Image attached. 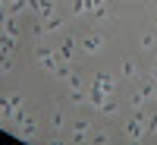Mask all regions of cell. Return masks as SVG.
Segmentation results:
<instances>
[{"label": "cell", "instance_id": "cell-1", "mask_svg": "<svg viewBox=\"0 0 157 145\" xmlns=\"http://www.w3.org/2000/svg\"><path fill=\"white\" fill-rule=\"evenodd\" d=\"M145 123H148V117H145V111H135V117L126 123V133L132 136V139H141L145 136Z\"/></svg>", "mask_w": 157, "mask_h": 145}, {"label": "cell", "instance_id": "cell-2", "mask_svg": "<svg viewBox=\"0 0 157 145\" xmlns=\"http://www.w3.org/2000/svg\"><path fill=\"white\" fill-rule=\"evenodd\" d=\"M38 60H41L44 70H54L57 63H60V54H57L54 47H38Z\"/></svg>", "mask_w": 157, "mask_h": 145}, {"label": "cell", "instance_id": "cell-3", "mask_svg": "<svg viewBox=\"0 0 157 145\" xmlns=\"http://www.w3.org/2000/svg\"><path fill=\"white\" fill-rule=\"evenodd\" d=\"M94 85L104 91V95H113V88H116L113 76H107V73H98V76H94Z\"/></svg>", "mask_w": 157, "mask_h": 145}, {"label": "cell", "instance_id": "cell-4", "mask_svg": "<svg viewBox=\"0 0 157 145\" xmlns=\"http://www.w3.org/2000/svg\"><path fill=\"white\" fill-rule=\"evenodd\" d=\"M38 136V123L32 120V117H25V120L19 123V139H35Z\"/></svg>", "mask_w": 157, "mask_h": 145}, {"label": "cell", "instance_id": "cell-5", "mask_svg": "<svg viewBox=\"0 0 157 145\" xmlns=\"http://www.w3.org/2000/svg\"><path fill=\"white\" fill-rule=\"evenodd\" d=\"M57 54H60V60H72V54H75V38H66V41L57 47Z\"/></svg>", "mask_w": 157, "mask_h": 145}, {"label": "cell", "instance_id": "cell-6", "mask_svg": "<svg viewBox=\"0 0 157 145\" xmlns=\"http://www.w3.org/2000/svg\"><path fill=\"white\" fill-rule=\"evenodd\" d=\"M101 44H104V38H101V35H88L85 41H82V47L88 50V54H98V50H101Z\"/></svg>", "mask_w": 157, "mask_h": 145}, {"label": "cell", "instance_id": "cell-7", "mask_svg": "<svg viewBox=\"0 0 157 145\" xmlns=\"http://www.w3.org/2000/svg\"><path fill=\"white\" fill-rule=\"evenodd\" d=\"M88 101H91V104H94V107H101V104H104V101H107V98H104V91H101L98 85H91V91H88Z\"/></svg>", "mask_w": 157, "mask_h": 145}, {"label": "cell", "instance_id": "cell-8", "mask_svg": "<svg viewBox=\"0 0 157 145\" xmlns=\"http://www.w3.org/2000/svg\"><path fill=\"white\" fill-rule=\"evenodd\" d=\"M54 73H57V79H69V76H72V70H69V60H60L57 66H54Z\"/></svg>", "mask_w": 157, "mask_h": 145}, {"label": "cell", "instance_id": "cell-9", "mask_svg": "<svg viewBox=\"0 0 157 145\" xmlns=\"http://www.w3.org/2000/svg\"><path fill=\"white\" fill-rule=\"evenodd\" d=\"M60 25H63V22H60V16H47V19H44V25H41V32H57Z\"/></svg>", "mask_w": 157, "mask_h": 145}, {"label": "cell", "instance_id": "cell-10", "mask_svg": "<svg viewBox=\"0 0 157 145\" xmlns=\"http://www.w3.org/2000/svg\"><path fill=\"white\" fill-rule=\"evenodd\" d=\"M38 13L47 19V16H54V0H38Z\"/></svg>", "mask_w": 157, "mask_h": 145}, {"label": "cell", "instance_id": "cell-11", "mask_svg": "<svg viewBox=\"0 0 157 145\" xmlns=\"http://www.w3.org/2000/svg\"><path fill=\"white\" fill-rule=\"evenodd\" d=\"M88 10H91L88 0H72V13H75V16H82V13H88Z\"/></svg>", "mask_w": 157, "mask_h": 145}, {"label": "cell", "instance_id": "cell-12", "mask_svg": "<svg viewBox=\"0 0 157 145\" xmlns=\"http://www.w3.org/2000/svg\"><path fill=\"white\" fill-rule=\"evenodd\" d=\"M69 98H72L75 104H78V101H88V91H85V88H69Z\"/></svg>", "mask_w": 157, "mask_h": 145}, {"label": "cell", "instance_id": "cell-13", "mask_svg": "<svg viewBox=\"0 0 157 145\" xmlns=\"http://www.w3.org/2000/svg\"><path fill=\"white\" fill-rule=\"evenodd\" d=\"M50 126H54V129H60V126H63V114H60V111L50 114Z\"/></svg>", "mask_w": 157, "mask_h": 145}, {"label": "cell", "instance_id": "cell-14", "mask_svg": "<svg viewBox=\"0 0 157 145\" xmlns=\"http://www.w3.org/2000/svg\"><path fill=\"white\" fill-rule=\"evenodd\" d=\"M129 104H132V107H141V104H145V98H141V91H135V95H129Z\"/></svg>", "mask_w": 157, "mask_h": 145}, {"label": "cell", "instance_id": "cell-15", "mask_svg": "<svg viewBox=\"0 0 157 145\" xmlns=\"http://www.w3.org/2000/svg\"><path fill=\"white\" fill-rule=\"evenodd\" d=\"M123 76H135V63H132V60L123 63Z\"/></svg>", "mask_w": 157, "mask_h": 145}, {"label": "cell", "instance_id": "cell-16", "mask_svg": "<svg viewBox=\"0 0 157 145\" xmlns=\"http://www.w3.org/2000/svg\"><path fill=\"white\" fill-rule=\"evenodd\" d=\"M101 114H116V104H113V101H104V104H101Z\"/></svg>", "mask_w": 157, "mask_h": 145}, {"label": "cell", "instance_id": "cell-17", "mask_svg": "<svg viewBox=\"0 0 157 145\" xmlns=\"http://www.w3.org/2000/svg\"><path fill=\"white\" fill-rule=\"evenodd\" d=\"M154 44V35H141V47H151Z\"/></svg>", "mask_w": 157, "mask_h": 145}, {"label": "cell", "instance_id": "cell-18", "mask_svg": "<svg viewBox=\"0 0 157 145\" xmlns=\"http://www.w3.org/2000/svg\"><path fill=\"white\" fill-rule=\"evenodd\" d=\"M154 101H157V88H154Z\"/></svg>", "mask_w": 157, "mask_h": 145}, {"label": "cell", "instance_id": "cell-19", "mask_svg": "<svg viewBox=\"0 0 157 145\" xmlns=\"http://www.w3.org/2000/svg\"><path fill=\"white\" fill-rule=\"evenodd\" d=\"M6 3H16V0H6Z\"/></svg>", "mask_w": 157, "mask_h": 145}]
</instances>
